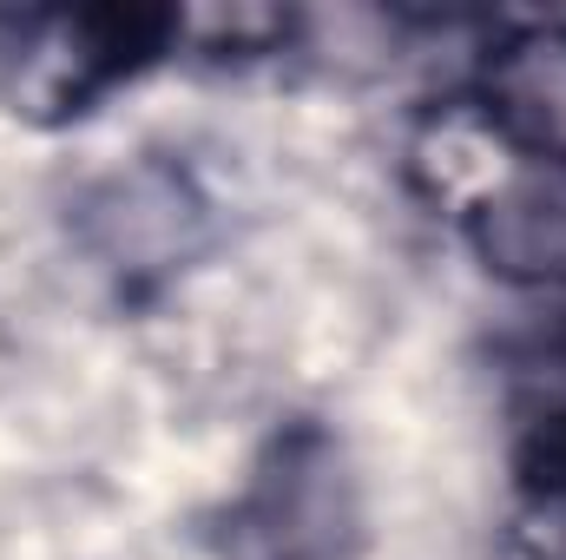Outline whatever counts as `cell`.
Returning a JSON list of instances; mask_svg holds the SVG:
<instances>
[{"label": "cell", "mask_w": 566, "mask_h": 560, "mask_svg": "<svg viewBox=\"0 0 566 560\" xmlns=\"http://www.w3.org/2000/svg\"><path fill=\"white\" fill-rule=\"evenodd\" d=\"M416 165L422 178L454 198V205H494L514 185V158H507V133L474 120V113H441L428 120L416 139Z\"/></svg>", "instance_id": "obj_1"}, {"label": "cell", "mask_w": 566, "mask_h": 560, "mask_svg": "<svg viewBox=\"0 0 566 560\" xmlns=\"http://www.w3.org/2000/svg\"><path fill=\"white\" fill-rule=\"evenodd\" d=\"M494 86L507 133L534 139L541 152H566V33H534L507 46Z\"/></svg>", "instance_id": "obj_2"}]
</instances>
